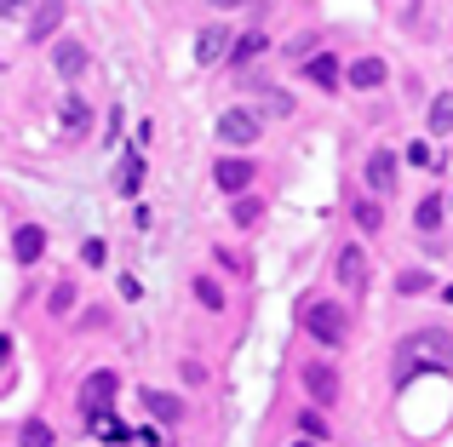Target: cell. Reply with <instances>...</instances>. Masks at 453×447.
Listing matches in <instances>:
<instances>
[{"instance_id": "obj_20", "label": "cell", "mask_w": 453, "mask_h": 447, "mask_svg": "<svg viewBox=\"0 0 453 447\" xmlns=\"http://www.w3.org/2000/svg\"><path fill=\"white\" fill-rule=\"evenodd\" d=\"M87 425H92V436H110V442H121V436H127V425H121L115 413H92Z\"/></svg>"}, {"instance_id": "obj_27", "label": "cell", "mask_w": 453, "mask_h": 447, "mask_svg": "<svg viewBox=\"0 0 453 447\" xmlns=\"http://www.w3.org/2000/svg\"><path fill=\"white\" fill-rule=\"evenodd\" d=\"M299 425H304V436H327V419H321V413H310V407H304V419H299Z\"/></svg>"}, {"instance_id": "obj_34", "label": "cell", "mask_w": 453, "mask_h": 447, "mask_svg": "<svg viewBox=\"0 0 453 447\" xmlns=\"http://www.w3.org/2000/svg\"><path fill=\"white\" fill-rule=\"evenodd\" d=\"M448 207H453V201H448Z\"/></svg>"}, {"instance_id": "obj_11", "label": "cell", "mask_w": 453, "mask_h": 447, "mask_svg": "<svg viewBox=\"0 0 453 447\" xmlns=\"http://www.w3.org/2000/svg\"><path fill=\"white\" fill-rule=\"evenodd\" d=\"M12 253H18V264H35V258L46 253V230H41V224H18V235H12Z\"/></svg>"}, {"instance_id": "obj_18", "label": "cell", "mask_w": 453, "mask_h": 447, "mask_svg": "<svg viewBox=\"0 0 453 447\" xmlns=\"http://www.w3.org/2000/svg\"><path fill=\"white\" fill-rule=\"evenodd\" d=\"M379 224H385V213H379V201H373V195H362V201H356V230H367V235H373Z\"/></svg>"}, {"instance_id": "obj_9", "label": "cell", "mask_w": 453, "mask_h": 447, "mask_svg": "<svg viewBox=\"0 0 453 447\" xmlns=\"http://www.w3.org/2000/svg\"><path fill=\"white\" fill-rule=\"evenodd\" d=\"M253 178H258V172H253V161H219V167H212V184H219L224 195H242Z\"/></svg>"}, {"instance_id": "obj_7", "label": "cell", "mask_w": 453, "mask_h": 447, "mask_svg": "<svg viewBox=\"0 0 453 447\" xmlns=\"http://www.w3.org/2000/svg\"><path fill=\"white\" fill-rule=\"evenodd\" d=\"M58 126H64V138L92 133V110H87V98H81V92H64V103H58Z\"/></svg>"}, {"instance_id": "obj_21", "label": "cell", "mask_w": 453, "mask_h": 447, "mask_svg": "<svg viewBox=\"0 0 453 447\" xmlns=\"http://www.w3.org/2000/svg\"><path fill=\"white\" fill-rule=\"evenodd\" d=\"M235 224H242V230H253L258 218H265V201H253V195H242V201H235V213H230Z\"/></svg>"}, {"instance_id": "obj_14", "label": "cell", "mask_w": 453, "mask_h": 447, "mask_svg": "<svg viewBox=\"0 0 453 447\" xmlns=\"http://www.w3.org/2000/svg\"><path fill=\"white\" fill-rule=\"evenodd\" d=\"M52 64H58V75H64V80H75L81 69H87V46H81V41H58Z\"/></svg>"}, {"instance_id": "obj_29", "label": "cell", "mask_w": 453, "mask_h": 447, "mask_svg": "<svg viewBox=\"0 0 453 447\" xmlns=\"http://www.w3.org/2000/svg\"><path fill=\"white\" fill-rule=\"evenodd\" d=\"M265 110H270V115H288V110H293V98H281V92H270V98H265Z\"/></svg>"}, {"instance_id": "obj_25", "label": "cell", "mask_w": 453, "mask_h": 447, "mask_svg": "<svg viewBox=\"0 0 453 447\" xmlns=\"http://www.w3.org/2000/svg\"><path fill=\"white\" fill-rule=\"evenodd\" d=\"M442 224V195H425L419 201V230H436Z\"/></svg>"}, {"instance_id": "obj_31", "label": "cell", "mask_w": 453, "mask_h": 447, "mask_svg": "<svg viewBox=\"0 0 453 447\" xmlns=\"http://www.w3.org/2000/svg\"><path fill=\"white\" fill-rule=\"evenodd\" d=\"M212 6H247V0H212Z\"/></svg>"}, {"instance_id": "obj_1", "label": "cell", "mask_w": 453, "mask_h": 447, "mask_svg": "<svg viewBox=\"0 0 453 447\" xmlns=\"http://www.w3.org/2000/svg\"><path fill=\"white\" fill-rule=\"evenodd\" d=\"M453 367V338L442 327H425V333H408L396 345V379H413V373H448Z\"/></svg>"}, {"instance_id": "obj_32", "label": "cell", "mask_w": 453, "mask_h": 447, "mask_svg": "<svg viewBox=\"0 0 453 447\" xmlns=\"http://www.w3.org/2000/svg\"><path fill=\"white\" fill-rule=\"evenodd\" d=\"M448 304H453V287H448Z\"/></svg>"}, {"instance_id": "obj_10", "label": "cell", "mask_w": 453, "mask_h": 447, "mask_svg": "<svg viewBox=\"0 0 453 447\" xmlns=\"http://www.w3.org/2000/svg\"><path fill=\"white\" fill-rule=\"evenodd\" d=\"M230 41H235V34L224 29V23H212V29L196 34V57H201V64H219V57H230Z\"/></svg>"}, {"instance_id": "obj_19", "label": "cell", "mask_w": 453, "mask_h": 447, "mask_svg": "<svg viewBox=\"0 0 453 447\" xmlns=\"http://www.w3.org/2000/svg\"><path fill=\"white\" fill-rule=\"evenodd\" d=\"M431 133H453V92H442L431 103Z\"/></svg>"}, {"instance_id": "obj_24", "label": "cell", "mask_w": 453, "mask_h": 447, "mask_svg": "<svg viewBox=\"0 0 453 447\" xmlns=\"http://www.w3.org/2000/svg\"><path fill=\"white\" fill-rule=\"evenodd\" d=\"M265 52V29H253V34H242V41L230 46V57H258Z\"/></svg>"}, {"instance_id": "obj_30", "label": "cell", "mask_w": 453, "mask_h": 447, "mask_svg": "<svg viewBox=\"0 0 453 447\" xmlns=\"http://www.w3.org/2000/svg\"><path fill=\"white\" fill-rule=\"evenodd\" d=\"M18 11H29V0H0V18H18Z\"/></svg>"}, {"instance_id": "obj_6", "label": "cell", "mask_w": 453, "mask_h": 447, "mask_svg": "<svg viewBox=\"0 0 453 447\" xmlns=\"http://www.w3.org/2000/svg\"><path fill=\"white\" fill-rule=\"evenodd\" d=\"M396 149H373V155H367V190H373V201H379V195H396Z\"/></svg>"}, {"instance_id": "obj_33", "label": "cell", "mask_w": 453, "mask_h": 447, "mask_svg": "<svg viewBox=\"0 0 453 447\" xmlns=\"http://www.w3.org/2000/svg\"><path fill=\"white\" fill-rule=\"evenodd\" d=\"M299 447H310V442H299Z\"/></svg>"}, {"instance_id": "obj_8", "label": "cell", "mask_w": 453, "mask_h": 447, "mask_svg": "<svg viewBox=\"0 0 453 447\" xmlns=\"http://www.w3.org/2000/svg\"><path fill=\"white\" fill-rule=\"evenodd\" d=\"M64 11H69V0H41V6L29 11V41H52L58 23H64Z\"/></svg>"}, {"instance_id": "obj_4", "label": "cell", "mask_w": 453, "mask_h": 447, "mask_svg": "<svg viewBox=\"0 0 453 447\" xmlns=\"http://www.w3.org/2000/svg\"><path fill=\"white\" fill-rule=\"evenodd\" d=\"M304 390L316 407H333L339 402V367L333 361H304Z\"/></svg>"}, {"instance_id": "obj_3", "label": "cell", "mask_w": 453, "mask_h": 447, "mask_svg": "<svg viewBox=\"0 0 453 447\" xmlns=\"http://www.w3.org/2000/svg\"><path fill=\"white\" fill-rule=\"evenodd\" d=\"M115 384H121V379H115V373L110 367H98V373H87V379H81V413H110V402H115Z\"/></svg>"}, {"instance_id": "obj_26", "label": "cell", "mask_w": 453, "mask_h": 447, "mask_svg": "<svg viewBox=\"0 0 453 447\" xmlns=\"http://www.w3.org/2000/svg\"><path fill=\"white\" fill-rule=\"evenodd\" d=\"M69 310H75V287L64 281V287H52V315H69Z\"/></svg>"}, {"instance_id": "obj_15", "label": "cell", "mask_w": 453, "mask_h": 447, "mask_svg": "<svg viewBox=\"0 0 453 447\" xmlns=\"http://www.w3.org/2000/svg\"><path fill=\"white\" fill-rule=\"evenodd\" d=\"M304 69H310V80H316V87L339 92V57H333V52H316V57H304Z\"/></svg>"}, {"instance_id": "obj_2", "label": "cell", "mask_w": 453, "mask_h": 447, "mask_svg": "<svg viewBox=\"0 0 453 447\" xmlns=\"http://www.w3.org/2000/svg\"><path fill=\"white\" fill-rule=\"evenodd\" d=\"M304 333L321 338V345H344L350 338V315L339 304H304Z\"/></svg>"}, {"instance_id": "obj_22", "label": "cell", "mask_w": 453, "mask_h": 447, "mask_svg": "<svg viewBox=\"0 0 453 447\" xmlns=\"http://www.w3.org/2000/svg\"><path fill=\"white\" fill-rule=\"evenodd\" d=\"M196 299L207 304V310H224V287L212 276H196Z\"/></svg>"}, {"instance_id": "obj_13", "label": "cell", "mask_w": 453, "mask_h": 447, "mask_svg": "<svg viewBox=\"0 0 453 447\" xmlns=\"http://www.w3.org/2000/svg\"><path fill=\"white\" fill-rule=\"evenodd\" d=\"M385 75H390V69L379 64V57H356V64H350V87H356V92H373V87H385Z\"/></svg>"}, {"instance_id": "obj_5", "label": "cell", "mask_w": 453, "mask_h": 447, "mask_svg": "<svg viewBox=\"0 0 453 447\" xmlns=\"http://www.w3.org/2000/svg\"><path fill=\"white\" fill-rule=\"evenodd\" d=\"M258 133H265V121H258L253 110H224L219 115V138H224V144H235V149H247Z\"/></svg>"}, {"instance_id": "obj_12", "label": "cell", "mask_w": 453, "mask_h": 447, "mask_svg": "<svg viewBox=\"0 0 453 447\" xmlns=\"http://www.w3.org/2000/svg\"><path fill=\"white\" fill-rule=\"evenodd\" d=\"M339 281L356 287V292L367 287V253H362V246H344V253H339Z\"/></svg>"}, {"instance_id": "obj_28", "label": "cell", "mask_w": 453, "mask_h": 447, "mask_svg": "<svg viewBox=\"0 0 453 447\" xmlns=\"http://www.w3.org/2000/svg\"><path fill=\"white\" fill-rule=\"evenodd\" d=\"M431 287V276H419V269H413V276H402V292H425Z\"/></svg>"}, {"instance_id": "obj_16", "label": "cell", "mask_w": 453, "mask_h": 447, "mask_svg": "<svg viewBox=\"0 0 453 447\" xmlns=\"http://www.w3.org/2000/svg\"><path fill=\"white\" fill-rule=\"evenodd\" d=\"M144 407L161 419V425H178V419H184V402H178V396H166V390H144Z\"/></svg>"}, {"instance_id": "obj_17", "label": "cell", "mask_w": 453, "mask_h": 447, "mask_svg": "<svg viewBox=\"0 0 453 447\" xmlns=\"http://www.w3.org/2000/svg\"><path fill=\"white\" fill-rule=\"evenodd\" d=\"M138 184H144V155H127L121 172H115V190H121V195H138Z\"/></svg>"}, {"instance_id": "obj_23", "label": "cell", "mask_w": 453, "mask_h": 447, "mask_svg": "<svg viewBox=\"0 0 453 447\" xmlns=\"http://www.w3.org/2000/svg\"><path fill=\"white\" fill-rule=\"evenodd\" d=\"M18 442H23V447H52V425H41V419H29Z\"/></svg>"}]
</instances>
